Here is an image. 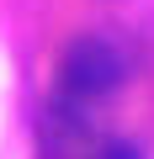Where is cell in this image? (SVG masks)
Masks as SVG:
<instances>
[{
    "mask_svg": "<svg viewBox=\"0 0 154 159\" xmlns=\"http://www.w3.org/2000/svg\"><path fill=\"white\" fill-rule=\"evenodd\" d=\"M122 80V53L106 43V37H80L69 53H64V85L74 96H101Z\"/></svg>",
    "mask_w": 154,
    "mask_h": 159,
    "instance_id": "obj_1",
    "label": "cell"
},
{
    "mask_svg": "<svg viewBox=\"0 0 154 159\" xmlns=\"http://www.w3.org/2000/svg\"><path fill=\"white\" fill-rule=\"evenodd\" d=\"M106 159H138V154H133L128 143H112V148H106Z\"/></svg>",
    "mask_w": 154,
    "mask_h": 159,
    "instance_id": "obj_2",
    "label": "cell"
}]
</instances>
